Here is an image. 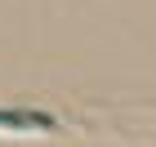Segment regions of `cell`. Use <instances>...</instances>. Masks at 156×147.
<instances>
[{
	"label": "cell",
	"mask_w": 156,
	"mask_h": 147,
	"mask_svg": "<svg viewBox=\"0 0 156 147\" xmlns=\"http://www.w3.org/2000/svg\"><path fill=\"white\" fill-rule=\"evenodd\" d=\"M49 116H36V111H0V129H49Z\"/></svg>",
	"instance_id": "6da1fadb"
}]
</instances>
